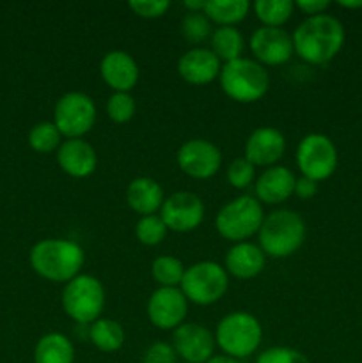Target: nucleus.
<instances>
[{
	"label": "nucleus",
	"mask_w": 362,
	"mask_h": 363,
	"mask_svg": "<svg viewBox=\"0 0 362 363\" xmlns=\"http://www.w3.org/2000/svg\"><path fill=\"white\" fill-rule=\"evenodd\" d=\"M344 38L343 23L332 14L305 18L291 34L295 53L312 66L330 62L343 48Z\"/></svg>",
	"instance_id": "nucleus-1"
},
{
	"label": "nucleus",
	"mask_w": 362,
	"mask_h": 363,
	"mask_svg": "<svg viewBox=\"0 0 362 363\" xmlns=\"http://www.w3.org/2000/svg\"><path fill=\"white\" fill-rule=\"evenodd\" d=\"M28 262L35 275L53 284H67L80 275L85 252L77 241L64 238H46L31 248Z\"/></svg>",
	"instance_id": "nucleus-2"
},
{
	"label": "nucleus",
	"mask_w": 362,
	"mask_h": 363,
	"mask_svg": "<svg viewBox=\"0 0 362 363\" xmlns=\"http://www.w3.org/2000/svg\"><path fill=\"white\" fill-rule=\"evenodd\" d=\"M304 218L291 209H275L265 215L258 241L266 257L287 259L297 254L305 241Z\"/></svg>",
	"instance_id": "nucleus-3"
},
{
	"label": "nucleus",
	"mask_w": 362,
	"mask_h": 363,
	"mask_svg": "<svg viewBox=\"0 0 362 363\" xmlns=\"http://www.w3.org/2000/svg\"><path fill=\"white\" fill-rule=\"evenodd\" d=\"M213 335L224 354L245 360L258 353L263 342V326L251 312L234 311L220 319Z\"/></svg>",
	"instance_id": "nucleus-4"
},
{
	"label": "nucleus",
	"mask_w": 362,
	"mask_h": 363,
	"mask_svg": "<svg viewBox=\"0 0 362 363\" xmlns=\"http://www.w3.org/2000/svg\"><path fill=\"white\" fill-rule=\"evenodd\" d=\"M219 84L227 98L248 105L265 98L270 87V74L266 67L254 59L241 57L233 62L222 64Z\"/></svg>",
	"instance_id": "nucleus-5"
},
{
	"label": "nucleus",
	"mask_w": 362,
	"mask_h": 363,
	"mask_svg": "<svg viewBox=\"0 0 362 363\" xmlns=\"http://www.w3.org/2000/svg\"><path fill=\"white\" fill-rule=\"evenodd\" d=\"M62 311L77 326H89L102 318L105 308V287L96 277L80 273L64 284L60 294Z\"/></svg>",
	"instance_id": "nucleus-6"
},
{
	"label": "nucleus",
	"mask_w": 362,
	"mask_h": 363,
	"mask_svg": "<svg viewBox=\"0 0 362 363\" xmlns=\"http://www.w3.org/2000/svg\"><path fill=\"white\" fill-rule=\"evenodd\" d=\"M265 220L263 204L252 195H240L226 202L215 216V229L231 243H243L259 233Z\"/></svg>",
	"instance_id": "nucleus-7"
},
{
	"label": "nucleus",
	"mask_w": 362,
	"mask_h": 363,
	"mask_svg": "<svg viewBox=\"0 0 362 363\" xmlns=\"http://www.w3.org/2000/svg\"><path fill=\"white\" fill-rule=\"evenodd\" d=\"M180 289L188 303L208 307L226 296L229 289V275L219 262L199 261L185 269Z\"/></svg>",
	"instance_id": "nucleus-8"
},
{
	"label": "nucleus",
	"mask_w": 362,
	"mask_h": 363,
	"mask_svg": "<svg viewBox=\"0 0 362 363\" xmlns=\"http://www.w3.org/2000/svg\"><path fill=\"white\" fill-rule=\"evenodd\" d=\"M53 124L66 140L84 138L96 124L94 99L80 91H70L53 106Z\"/></svg>",
	"instance_id": "nucleus-9"
},
{
	"label": "nucleus",
	"mask_w": 362,
	"mask_h": 363,
	"mask_svg": "<svg viewBox=\"0 0 362 363\" xmlns=\"http://www.w3.org/2000/svg\"><path fill=\"white\" fill-rule=\"evenodd\" d=\"M297 167L309 179L325 181L337 169V147L327 135L309 133L297 145Z\"/></svg>",
	"instance_id": "nucleus-10"
},
{
	"label": "nucleus",
	"mask_w": 362,
	"mask_h": 363,
	"mask_svg": "<svg viewBox=\"0 0 362 363\" xmlns=\"http://www.w3.org/2000/svg\"><path fill=\"white\" fill-rule=\"evenodd\" d=\"M177 167L192 179L204 181L222 169V152L206 138H190L176 152Z\"/></svg>",
	"instance_id": "nucleus-11"
},
{
	"label": "nucleus",
	"mask_w": 362,
	"mask_h": 363,
	"mask_svg": "<svg viewBox=\"0 0 362 363\" xmlns=\"http://www.w3.org/2000/svg\"><path fill=\"white\" fill-rule=\"evenodd\" d=\"M204 202L192 191H176L163 201L160 218L167 229L177 234H187L199 229L204 222Z\"/></svg>",
	"instance_id": "nucleus-12"
},
{
	"label": "nucleus",
	"mask_w": 362,
	"mask_h": 363,
	"mask_svg": "<svg viewBox=\"0 0 362 363\" xmlns=\"http://www.w3.org/2000/svg\"><path fill=\"white\" fill-rule=\"evenodd\" d=\"M146 314L153 326L163 332H174L187 319L188 300L180 287H158L149 296Z\"/></svg>",
	"instance_id": "nucleus-13"
},
{
	"label": "nucleus",
	"mask_w": 362,
	"mask_h": 363,
	"mask_svg": "<svg viewBox=\"0 0 362 363\" xmlns=\"http://www.w3.org/2000/svg\"><path fill=\"white\" fill-rule=\"evenodd\" d=\"M248 48L261 66H283L295 55L293 39L284 28L259 27L248 39Z\"/></svg>",
	"instance_id": "nucleus-14"
},
{
	"label": "nucleus",
	"mask_w": 362,
	"mask_h": 363,
	"mask_svg": "<svg viewBox=\"0 0 362 363\" xmlns=\"http://www.w3.org/2000/svg\"><path fill=\"white\" fill-rule=\"evenodd\" d=\"M215 335L199 323H183L172 332V347L185 363H206L215 354Z\"/></svg>",
	"instance_id": "nucleus-15"
},
{
	"label": "nucleus",
	"mask_w": 362,
	"mask_h": 363,
	"mask_svg": "<svg viewBox=\"0 0 362 363\" xmlns=\"http://www.w3.org/2000/svg\"><path fill=\"white\" fill-rule=\"evenodd\" d=\"M286 152V137L273 126H259L245 140L243 158L254 167L277 165Z\"/></svg>",
	"instance_id": "nucleus-16"
},
{
	"label": "nucleus",
	"mask_w": 362,
	"mask_h": 363,
	"mask_svg": "<svg viewBox=\"0 0 362 363\" xmlns=\"http://www.w3.org/2000/svg\"><path fill=\"white\" fill-rule=\"evenodd\" d=\"M222 62L206 46H195L185 52L177 60V74L190 85H208L219 80Z\"/></svg>",
	"instance_id": "nucleus-17"
},
{
	"label": "nucleus",
	"mask_w": 362,
	"mask_h": 363,
	"mask_svg": "<svg viewBox=\"0 0 362 363\" xmlns=\"http://www.w3.org/2000/svg\"><path fill=\"white\" fill-rule=\"evenodd\" d=\"M102 80L114 92H130L138 82V64L133 57L124 50H112L102 57L99 62Z\"/></svg>",
	"instance_id": "nucleus-18"
},
{
	"label": "nucleus",
	"mask_w": 362,
	"mask_h": 363,
	"mask_svg": "<svg viewBox=\"0 0 362 363\" xmlns=\"http://www.w3.org/2000/svg\"><path fill=\"white\" fill-rule=\"evenodd\" d=\"M57 163L60 170L75 179H85L92 176L98 167V155L96 149L84 138H70L62 140L57 149Z\"/></svg>",
	"instance_id": "nucleus-19"
},
{
	"label": "nucleus",
	"mask_w": 362,
	"mask_h": 363,
	"mask_svg": "<svg viewBox=\"0 0 362 363\" xmlns=\"http://www.w3.org/2000/svg\"><path fill=\"white\" fill-rule=\"evenodd\" d=\"M295 183H297V177H295L293 170H290L287 167H268L254 181V197L261 204H283L291 195H295Z\"/></svg>",
	"instance_id": "nucleus-20"
},
{
	"label": "nucleus",
	"mask_w": 362,
	"mask_h": 363,
	"mask_svg": "<svg viewBox=\"0 0 362 363\" xmlns=\"http://www.w3.org/2000/svg\"><path fill=\"white\" fill-rule=\"evenodd\" d=\"M266 266V255L259 245L243 241V243H234L227 250L224 259V269L227 275L234 277L238 280H251L261 275Z\"/></svg>",
	"instance_id": "nucleus-21"
},
{
	"label": "nucleus",
	"mask_w": 362,
	"mask_h": 363,
	"mask_svg": "<svg viewBox=\"0 0 362 363\" xmlns=\"http://www.w3.org/2000/svg\"><path fill=\"white\" fill-rule=\"evenodd\" d=\"M124 199L131 211L137 213L138 216H149L160 213L163 201H165V194L158 181H155L153 177L141 176L128 183Z\"/></svg>",
	"instance_id": "nucleus-22"
},
{
	"label": "nucleus",
	"mask_w": 362,
	"mask_h": 363,
	"mask_svg": "<svg viewBox=\"0 0 362 363\" xmlns=\"http://www.w3.org/2000/svg\"><path fill=\"white\" fill-rule=\"evenodd\" d=\"M34 363H75L73 342L64 333H46L35 342Z\"/></svg>",
	"instance_id": "nucleus-23"
},
{
	"label": "nucleus",
	"mask_w": 362,
	"mask_h": 363,
	"mask_svg": "<svg viewBox=\"0 0 362 363\" xmlns=\"http://www.w3.org/2000/svg\"><path fill=\"white\" fill-rule=\"evenodd\" d=\"M87 339L92 346L102 353H117L124 346L126 333L119 321L109 318H99L92 325H89Z\"/></svg>",
	"instance_id": "nucleus-24"
},
{
	"label": "nucleus",
	"mask_w": 362,
	"mask_h": 363,
	"mask_svg": "<svg viewBox=\"0 0 362 363\" xmlns=\"http://www.w3.org/2000/svg\"><path fill=\"white\" fill-rule=\"evenodd\" d=\"M252 4L247 0H206L204 14L219 27H236L248 16Z\"/></svg>",
	"instance_id": "nucleus-25"
},
{
	"label": "nucleus",
	"mask_w": 362,
	"mask_h": 363,
	"mask_svg": "<svg viewBox=\"0 0 362 363\" xmlns=\"http://www.w3.org/2000/svg\"><path fill=\"white\" fill-rule=\"evenodd\" d=\"M245 39L236 27H216L209 38V50L219 57L222 64L241 59Z\"/></svg>",
	"instance_id": "nucleus-26"
},
{
	"label": "nucleus",
	"mask_w": 362,
	"mask_h": 363,
	"mask_svg": "<svg viewBox=\"0 0 362 363\" xmlns=\"http://www.w3.org/2000/svg\"><path fill=\"white\" fill-rule=\"evenodd\" d=\"M252 11L263 23V27L283 28L293 16L295 2L291 0H258L252 4Z\"/></svg>",
	"instance_id": "nucleus-27"
},
{
	"label": "nucleus",
	"mask_w": 362,
	"mask_h": 363,
	"mask_svg": "<svg viewBox=\"0 0 362 363\" xmlns=\"http://www.w3.org/2000/svg\"><path fill=\"white\" fill-rule=\"evenodd\" d=\"M185 264L174 255H160L151 264V277L158 287H180L185 275Z\"/></svg>",
	"instance_id": "nucleus-28"
},
{
	"label": "nucleus",
	"mask_w": 362,
	"mask_h": 363,
	"mask_svg": "<svg viewBox=\"0 0 362 363\" xmlns=\"http://www.w3.org/2000/svg\"><path fill=\"white\" fill-rule=\"evenodd\" d=\"M60 144H62V135L52 121H43V123L34 124L32 130L28 131V145L35 152L48 155V152L57 151Z\"/></svg>",
	"instance_id": "nucleus-29"
},
{
	"label": "nucleus",
	"mask_w": 362,
	"mask_h": 363,
	"mask_svg": "<svg viewBox=\"0 0 362 363\" xmlns=\"http://www.w3.org/2000/svg\"><path fill=\"white\" fill-rule=\"evenodd\" d=\"M180 32L185 38V41L190 43V45L199 46L201 43H204L206 39L212 38L213 27L212 21L206 18L204 13H187L181 20Z\"/></svg>",
	"instance_id": "nucleus-30"
},
{
	"label": "nucleus",
	"mask_w": 362,
	"mask_h": 363,
	"mask_svg": "<svg viewBox=\"0 0 362 363\" xmlns=\"http://www.w3.org/2000/svg\"><path fill=\"white\" fill-rule=\"evenodd\" d=\"M167 233H169V229L163 223V220L160 218V215L141 216L135 223V238L138 240V243L146 245V247L160 245L165 240Z\"/></svg>",
	"instance_id": "nucleus-31"
},
{
	"label": "nucleus",
	"mask_w": 362,
	"mask_h": 363,
	"mask_svg": "<svg viewBox=\"0 0 362 363\" xmlns=\"http://www.w3.org/2000/svg\"><path fill=\"white\" fill-rule=\"evenodd\" d=\"M137 112V101L130 92H114L106 101V116L112 123L126 124Z\"/></svg>",
	"instance_id": "nucleus-32"
},
{
	"label": "nucleus",
	"mask_w": 362,
	"mask_h": 363,
	"mask_svg": "<svg viewBox=\"0 0 362 363\" xmlns=\"http://www.w3.org/2000/svg\"><path fill=\"white\" fill-rule=\"evenodd\" d=\"M226 177L231 186L236 188V190H245V188H248L256 181V167L251 162H247L243 156L234 158L227 165Z\"/></svg>",
	"instance_id": "nucleus-33"
},
{
	"label": "nucleus",
	"mask_w": 362,
	"mask_h": 363,
	"mask_svg": "<svg viewBox=\"0 0 362 363\" xmlns=\"http://www.w3.org/2000/svg\"><path fill=\"white\" fill-rule=\"evenodd\" d=\"M254 363H311L302 351L290 346H272L261 351Z\"/></svg>",
	"instance_id": "nucleus-34"
},
{
	"label": "nucleus",
	"mask_w": 362,
	"mask_h": 363,
	"mask_svg": "<svg viewBox=\"0 0 362 363\" xmlns=\"http://www.w3.org/2000/svg\"><path fill=\"white\" fill-rule=\"evenodd\" d=\"M133 14L144 20H155V18H162L163 14L169 11L170 2L169 0H131L128 4Z\"/></svg>",
	"instance_id": "nucleus-35"
},
{
	"label": "nucleus",
	"mask_w": 362,
	"mask_h": 363,
	"mask_svg": "<svg viewBox=\"0 0 362 363\" xmlns=\"http://www.w3.org/2000/svg\"><path fill=\"white\" fill-rule=\"evenodd\" d=\"M141 363H177V354L172 344L153 342L142 353Z\"/></svg>",
	"instance_id": "nucleus-36"
},
{
	"label": "nucleus",
	"mask_w": 362,
	"mask_h": 363,
	"mask_svg": "<svg viewBox=\"0 0 362 363\" xmlns=\"http://www.w3.org/2000/svg\"><path fill=\"white\" fill-rule=\"evenodd\" d=\"M330 7L329 0H297L295 2V9L302 11L309 16H318V14H325V11Z\"/></svg>",
	"instance_id": "nucleus-37"
},
{
	"label": "nucleus",
	"mask_w": 362,
	"mask_h": 363,
	"mask_svg": "<svg viewBox=\"0 0 362 363\" xmlns=\"http://www.w3.org/2000/svg\"><path fill=\"white\" fill-rule=\"evenodd\" d=\"M318 194V183L309 177H297V183H295V195H297L300 201H309L314 195Z\"/></svg>",
	"instance_id": "nucleus-38"
},
{
	"label": "nucleus",
	"mask_w": 362,
	"mask_h": 363,
	"mask_svg": "<svg viewBox=\"0 0 362 363\" xmlns=\"http://www.w3.org/2000/svg\"><path fill=\"white\" fill-rule=\"evenodd\" d=\"M183 7L187 13H204L206 0H185Z\"/></svg>",
	"instance_id": "nucleus-39"
},
{
	"label": "nucleus",
	"mask_w": 362,
	"mask_h": 363,
	"mask_svg": "<svg viewBox=\"0 0 362 363\" xmlns=\"http://www.w3.org/2000/svg\"><path fill=\"white\" fill-rule=\"evenodd\" d=\"M206 363H240V360H236V358L227 357V354L220 353V354H213V357L209 358V360Z\"/></svg>",
	"instance_id": "nucleus-40"
},
{
	"label": "nucleus",
	"mask_w": 362,
	"mask_h": 363,
	"mask_svg": "<svg viewBox=\"0 0 362 363\" xmlns=\"http://www.w3.org/2000/svg\"><path fill=\"white\" fill-rule=\"evenodd\" d=\"M337 6L344 7V9H361L362 0H339Z\"/></svg>",
	"instance_id": "nucleus-41"
}]
</instances>
